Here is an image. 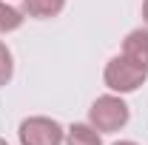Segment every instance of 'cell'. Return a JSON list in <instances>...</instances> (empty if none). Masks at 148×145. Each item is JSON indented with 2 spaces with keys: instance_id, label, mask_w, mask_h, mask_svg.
Listing matches in <instances>:
<instances>
[{
  "instance_id": "52a82bcc",
  "label": "cell",
  "mask_w": 148,
  "mask_h": 145,
  "mask_svg": "<svg viewBox=\"0 0 148 145\" xmlns=\"http://www.w3.org/2000/svg\"><path fill=\"white\" fill-rule=\"evenodd\" d=\"M23 9H14L12 3L0 0V34H9V31H17L23 26Z\"/></svg>"
},
{
  "instance_id": "8fae6325",
  "label": "cell",
  "mask_w": 148,
  "mask_h": 145,
  "mask_svg": "<svg viewBox=\"0 0 148 145\" xmlns=\"http://www.w3.org/2000/svg\"><path fill=\"white\" fill-rule=\"evenodd\" d=\"M0 145H9V142H6V140H0Z\"/></svg>"
},
{
  "instance_id": "6da1fadb",
  "label": "cell",
  "mask_w": 148,
  "mask_h": 145,
  "mask_svg": "<svg viewBox=\"0 0 148 145\" xmlns=\"http://www.w3.org/2000/svg\"><path fill=\"white\" fill-rule=\"evenodd\" d=\"M128 120H131L128 105H125L120 97H114V94L97 97L91 103V108H88V122H91L100 134H114V131H120V128L128 125Z\"/></svg>"
},
{
  "instance_id": "5b68a950",
  "label": "cell",
  "mask_w": 148,
  "mask_h": 145,
  "mask_svg": "<svg viewBox=\"0 0 148 145\" xmlns=\"http://www.w3.org/2000/svg\"><path fill=\"white\" fill-rule=\"evenodd\" d=\"M66 9V0H23V14L34 20H49L57 17Z\"/></svg>"
},
{
  "instance_id": "3957f363",
  "label": "cell",
  "mask_w": 148,
  "mask_h": 145,
  "mask_svg": "<svg viewBox=\"0 0 148 145\" xmlns=\"http://www.w3.org/2000/svg\"><path fill=\"white\" fill-rule=\"evenodd\" d=\"M20 145H63L66 131L51 117H29L20 122Z\"/></svg>"
},
{
  "instance_id": "8992f818",
  "label": "cell",
  "mask_w": 148,
  "mask_h": 145,
  "mask_svg": "<svg viewBox=\"0 0 148 145\" xmlns=\"http://www.w3.org/2000/svg\"><path fill=\"white\" fill-rule=\"evenodd\" d=\"M66 145H103V142H100V131L91 122H74L66 131Z\"/></svg>"
},
{
  "instance_id": "277c9868",
  "label": "cell",
  "mask_w": 148,
  "mask_h": 145,
  "mask_svg": "<svg viewBox=\"0 0 148 145\" xmlns=\"http://www.w3.org/2000/svg\"><path fill=\"white\" fill-rule=\"evenodd\" d=\"M123 57H128L131 63H137L140 68L148 71V29H134L123 40Z\"/></svg>"
},
{
  "instance_id": "7a4b0ae2",
  "label": "cell",
  "mask_w": 148,
  "mask_h": 145,
  "mask_svg": "<svg viewBox=\"0 0 148 145\" xmlns=\"http://www.w3.org/2000/svg\"><path fill=\"white\" fill-rule=\"evenodd\" d=\"M103 80H106V85H108L111 91L131 94V91H137L148 80V71L140 68L137 63H131L128 57L117 54V57L108 60V66H106V71H103Z\"/></svg>"
},
{
  "instance_id": "ba28073f",
  "label": "cell",
  "mask_w": 148,
  "mask_h": 145,
  "mask_svg": "<svg viewBox=\"0 0 148 145\" xmlns=\"http://www.w3.org/2000/svg\"><path fill=\"white\" fill-rule=\"evenodd\" d=\"M14 77V57H12V49L0 40V88Z\"/></svg>"
},
{
  "instance_id": "9c48e42d",
  "label": "cell",
  "mask_w": 148,
  "mask_h": 145,
  "mask_svg": "<svg viewBox=\"0 0 148 145\" xmlns=\"http://www.w3.org/2000/svg\"><path fill=\"white\" fill-rule=\"evenodd\" d=\"M143 20L148 23V0H143Z\"/></svg>"
},
{
  "instance_id": "30bf717a",
  "label": "cell",
  "mask_w": 148,
  "mask_h": 145,
  "mask_svg": "<svg viewBox=\"0 0 148 145\" xmlns=\"http://www.w3.org/2000/svg\"><path fill=\"white\" fill-rule=\"evenodd\" d=\"M114 145H137V142H131V140H123V142H114Z\"/></svg>"
}]
</instances>
